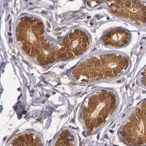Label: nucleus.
Masks as SVG:
<instances>
[{
  "mask_svg": "<svg viewBox=\"0 0 146 146\" xmlns=\"http://www.w3.org/2000/svg\"><path fill=\"white\" fill-rule=\"evenodd\" d=\"M131 68V60L127 54L102 50L86 55L66 74L79 85H91L118 80L129 72Z\"/></svg>",
  "mask_w": 146,
  "mask_h": 146,
  "instance_id": "2",
  "label": "nucleus"
},
{
  "mask_svg": "<svg viewBox=\"0 0 146 146\" xmlns=\"http://www.w3.org/2000/svg\"><path fill=\"white\" fill-rule=\"evenodd\" d=\"M7 145L42 146L45 145V140L40 132L35 130H27L11 137Z\"/></svg>",
  "mask_w": 146,
  "mask_h": 146,
  "instance_id": "7",
  "label": "nucleus"
},
{
  "mask_svg": "<svg viewBox=\"0 0 146 146\" xmlns=\"http://www.w3.org/2000/svg\"><path fill=\"white\" fill-rule=\"evenodd\" d=\"M89 10L106 9L110 15L137 28L146 26V0H84Z\"/></svg>",
  "mask_w": 146,
  "mask_h": 146,
  "instance_id": "4",
  "label": "nucleus"
},
{
  "mask_svg": "<svg viewBox=\"0 0 146 146\" xmlns=\"http://www.w3.org/2000/svg\"><path fill=\"white\" fill-rule=\"evenodd\" d=\"M137 83L143 89H146V65L141 69L138 74Z\"/></svg>",
  "mask_w": 146,
  "mask_h": 146,
  "instance_id": "9",
  "label": "nucleus"
},
{
  "mask_svg": "<svg viewBox=\"0 0 146 146\" xmlns=\"http://www.w3.org/2000/svg\"><path fill=\"white\" fill-rule=\"evenodd\" d=\"M117 136L125 145H146V98L129 111L119 127Z\"/></svg>",
  "mask_w": 146,
  "mask_h": 146,
  "instance_id": "5",
  "label": "nucleus"
},
{
  "mask_svg": "<svg viewBox=\"0 0 146 146\" xmlns=\"http://www.w3.org/2000/svg\"><path fill=\"white\" fill-rule=\"evenodd\" d=\"M78 136L76 131L69 127H65L54 135L50 145L52 146L78 145Z\"/></svg>",
  "mask_w": 146,
  "mask_h": 146,
  "instance_id": "8",
  "label": "nucleus"
},
{
  "mask_svg": "<svg viewBox=\"0 0 146 146\" xmlns=\"http://www.w3.org/2000/svg\"><path fill=\"white\" fill-rule=\"evenodd\" d=\"M119 106V96L114 89L98 87L90 92L78 111V120L84 136L98 133L115 117Z\"/></svg>",
  "mask_w": 146,
  "mask_h": 146,
  "instance_id": "3",
  "label": "nucleus"
},
{
  "mask_svg": "<svg viewBox=\"0 0 146 146\" xmlns=\"http://www.w3.org/2000/svg\"><path fill=\"white\" fill-rule=\"evenodd\" d=\"M131 32L127 29L115 27L103 33L99 42L108 49L119 50L127 46L131 42Z\"/></svg>",
  "mask_w": 146,
  "mask_h": 146,
  "instance_id": "6",
  "label": "nucleus"
},
{
  "mask_svg": "<svg viewBox=\"0 0 146 146\" xmlns=\"http://www.w3.org/2000/svg\"><path fill=\"white\" fill-rule=\"evenodd\" d=\"M14 36L23 54L43 68L81 57L92 45L89 32L79 27L70 29L63 36H51L44 21L31 13L22 14L17 18Z\"/></svg>",
  "mask_w": 146,
  "mask_h": 146,
  "instance_id": "1",
  "label": "nucleus"
}]
</instances>
